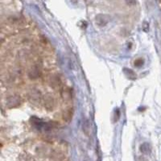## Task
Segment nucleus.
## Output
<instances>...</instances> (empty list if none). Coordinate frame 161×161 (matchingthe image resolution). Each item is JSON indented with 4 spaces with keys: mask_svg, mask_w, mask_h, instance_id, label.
I'll return each mask as SVG.
<instances>
[{
    "mask_svg": "<svg viewBox=\"0 0 161 161\" xmlns=\"http://www.w3.org/2000/svg\"><path fill=\"white\" fill-rule=\"evenodd\" d=\"M127 2H128V3L130 4H132V3H135V2H136V0H126Z\"/></svg>",
    "mask_w": 161,
    "mask_h": 161,
    "instance_id": "1",
    "label": "nucleus"
}]
</instances>
